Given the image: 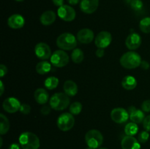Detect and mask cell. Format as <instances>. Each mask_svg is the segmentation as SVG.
I'll return each instance as SVG.
<instances>
[{
	"instance_id": "7c38bea8",
	"label": "cell",
	"mask_w": 150,
	"mask_h": 149,
	"mask_svg": "<svg viewBox=\"0 0 150 149\" xmlns=\"http://www.w3.org/2000/svg\"><path fill=\"white\" fill-rule=\"evenodd\" d=\"M21 106V105L20 101L16 97L7 98L4 99L2 103L3 109L9 113H14L18 110H20Z\"/></svg>"
},
{
	"instance_id": "f1b7e54d",
	"label": "cell",
	"mask_w": 150,
	"mask_h": 149,
	"mask_svg": "<svg viewBox=\"0 0 150 149\" xmlns=\"http://www.w3.org/2000/svg\"><path fill=\"white\" fill-rule=\"evenodd\" d=\"M82 108H83V106H82V104L81 102H74L70 105L69 110H70V112L72 115H76L81 113Z\"/></svg>"
},
{
	"instance_id": "9c48e42d",
	"label": "cell",
	"mask_w": 150,
	"mask_h": 149,
	"mask_svg": "<svg viewBox=\"0 0 150 149\" xmlns=\"http://www.w3.org/2000/svg\"><path fill=\"white\" fill-rule=\"evenodd\" d=\"M130 118L128 111L122 108H116L111 110V118L114 122L117 124L125 123Z\"/></svg>"
},
{
	"instance_id": "5b68a950",
	"label": "cell",
	"mask_w": 150,
	"mask_h": 149,
	"mask_svg": "<svg viewBox=\"0 0 150 149\" xmlns=\"http://www.w3.org/2000/svg\"><path fill=\"white\" fill-rule=\"evenodd\" d=\"M85 141L88 147L92 149H97L103 143V136L102 133L97 129H91L85 135Z\"/></svg>"
},
{
	"instance_id": "484cf974",
	"label": "cell",
	"mask_w": 150,
	"mask_h": 149,
	"mask_svg": "<svg viewBox=\"0 0 150 149\" xmlns=\"http://www.w3.org/2000/svg\"><path fill=\"white\" fill-rule=\"evenodd\" d=\"M59 83V80L57 77L51 76L45 79L44 82V86L48 90H53L58 86Z\"/></svg>"
},
{
	"instance_id": "4dcf8cb0",
	"label": "cell",
	"mask_w": 150,
	"mask_h": 149,
	"mask_svg": "<svg viewBox=\"0 0 150 149\" xmlns=\"http://www.w3.org/2000/svg\"><path fill=\"white\" fill-rule=\"evenodd\" d=\"M130 4L134 10H140L143 7L142 0H130Z\"/></svg>"
},
{
	"instance_id": "ffe728a7",
	"label": "cell",
	"mask_w": 150,
	"mask_h": 149,
	"mask_svg": "<svg viewBox=\"0 0 150 149\" xmlns=\"http://www.w3.org/2000/svg\"><path fill=\"white\" fill-rule=\"evenodd\" d=\"M56 18H57V15L54 11L47 10L40 15V21L44 26H49L54 23V21L56 20Z\"/></svg>"
},
{
	"instance_id": "8992f818",
	"label": "cell",
	"mask_w": 150,
	"mask_h": 149,
	"mask_svg": "<svg viewBox=\"0 0 150 149\" xmlns=\"http://www.w3.org/2000/svg\"><path fill=\"white\" fill-rule=\"evenodd\" d=\"M57 124L58 128L62 131H69L74 127V116L70 112H64V113L61 114L57 118Z\"/></svg>"
},
{
	"instance_id": "d4e9b609",
	"label": "cell",
	"mask_w": 150,
	"mask_h": 149,
	"mask_svg": "<svg viewBox=\"0 0 150 149\" xmlns=\"http://www.w3.org/2000/svg\"><path fill=\"white\" fill-rule=\"evenodd\" d=\"M84 58V54L80 48H75L71 53V59L75 64H80Z\"/></svg>"
},
{
	"instance_id": "4316f807",
	"label": "cell",
	"mask_w": 150,
	"mask_h": 149,
	"mask_svg": "<svg viewBox=\"0 0 150 149\" xmlns=\"http://www.w3.org/2000/svg\"><path fill=\"white\" fill-rule=\"evenodd\" d=\"M139 131V127L137 124L133 122H130L125 127V133L127 136H134Z\"/></svg>"
},
{
	"instance_id": "9a60e30c",
	"label": "cell",
	"mask_w": 150,
	"mask_h": 149,
	"mask_svg": "<svg viewBox=\"0 0 150 149\" xmlns=\"http://www.w3.org/2000/svg\"><path fill=\"white\" fill-rule=\"evenodd\" d=\"M94 32L88 28L81 29L77 34V39L83 44H89L92 42L94 39Z\"/></svg>"
},
{
	"instance_id": "44dd1931",
	"label": "cell",
	"mask_w": 150,
	"mask_h": 149,
	"mask_svg": "<svg viewBox=\"0 0 150 149\" xmlns=\"http://www.w3.org/2000/svg\"><path fill=\"white\" fill-rule=\"evenodd\" d=\"M64 93L69 96H74L78 93V86L73 80H67L63 86Z\"/></svg>"
},
{
	"instance_id": "4fadbf2b",
	"label": "cell",
	"mask_w": 150,
	"mask_h": 149,
	"mask_svg": "<svg viewBox=\"0 0 150 149\" xmlns=\"http://www.w3.org/2000/svg\"><path fill=\"white\" fill-rule=\"evenodd\" d=\"M142 45V37L138 33L130 34L125 39V45L129 50H136Z\"/></svg>"
},
{
	"instance_id": "8d00e7d4",
	"label": "cell",
	"mask_w": 150,
	"mask_h": 149,
	"mask_svg": "<svg viewBox=\"0 0 150 149\" xmlns=\"http://www.w3.org/2000/svg\"><path fill=\"white\" fill-rule=\"evenodd\" d=\"M105 55V51L103 48H98L96 51V56L98 58H102Z\"/></svg>"
},
{
	"instance_id": "7402d4cb",
	"label": "cell",
	"mask_w": 150,
	"mask_h": 149,
	"mask_svg": "<svg viewBox=\"0 0 150 149\" xmlns=\"http://www.w3.org/2000/svg\"><path fill=\"white\" fill-rule=\"evenodd\" d=\"M122 86L126 90H133L137 86V80L133 76L127 75L122 80Z\"/></svg>"
},
{
	"instance_id": "f35d334b",
	"label": "cell",
	"mask_w": 150,
	"mask_h": 149,
	"mask_svg": "<svg viewBox=\"0 0 150 149\" xmlns=\"http://www.w3.org/2000/svg\"><path fill=\"white\" fill-rule=\"evenodd\" d=\"M52 1L56 6L59 7L64 5V0H52Z\"/></svg>"
},
{
	"instance_id": "e575fe53",
	"label": "cell",
	"mask_w": 150,
	"mask_h": 149,
	"mask_svg": "<svg viewBox=\"0 0 150 149\" xmlns=\"http://www.w3.org/2000/svg\"><path fill=\"white\" fill-rule=\"evenodd\" d=\"M51 107L48 106V105H44L43 107H42V108L40 109V112L43 115H47L50 113L51 112Z\"/></svg>"
},
{
	"instance_id": "74e56055",
	"label": "cell",
	"mask_w": 150,
	"mask_h": 149,
	"mask_svg": "<svg viewBox=\"0 0 150 149\" xmlns=\"http://www.w3.org/2000/svg\"><path fill=\"white\" fill-rule=\"evenodd\" d=\"M150 65L149 64V62H147L146 61H142V64H141V67H142L143 70H148L149 68Z\"/></svg>"
},
{
	"instance_id": "277c9868",
	"label": "cell",
	"mask_w": 150,
	"mask_h": 149,
	"mask_svg": "<svg viewBox=\"0 0 150 149\" xmlns=\"http://www.w3.org/2000/svg\"><path fill=\"white\" fill-rule=\"evenodd\" d=\"M57 45L63 51L74 50L77 45V39L73 34L65 32L57 37Z\"/></svg>"
},
{
	"instance_id": "f6af8a7d",
	"label": "cell",
	"mask_w": 150,
	"mask_h": 149,
	"mask_svg": "<svg viewBox=\"0 0 150 149\" xmlns=\"http://www.w3.org/2000/svg\"><path fill=\"white\" fill-rule=\"evenodd\" d=\"M99 149H108V148H100Z\"/></svg>"
},
{
	"instance_id": "d590c367",
	"label": "cell",
	"mask_w": 150,
	"mask_h": 149,
	"mask_svg": "<svg viewBox=\"0 0 150 149\" xmlns=\"http://www.w3.org/2000/svg\"><path fill=\"white\" fill-rule=\"evenodd\" d=\"M7 72V68L4 64L0 65V77H3Z\"/></svg>"
},
{
	"instance_id": "30bf717a",
	"label": "cell",
	"mask_w": 150,
	"mask_h": 149,
	"mask_svg": "<svg viewBox=\"0 0 150 149\" xmlns=\"http://www.w3.org/2000/svg\"><path fill=\"white\" fill-rule=\"evenodd\" d=\"M35 53L38 58L43 61L50 58L52 55L51 48L45 42H39L35 45Z\"/></svg>"
},
{
	"instance_id": "ee69618b",
	"label": "cell",
	"mask_w": 150,
	"mask_h": 149,
	"mask_svg": "<svg viewBox=\"0 0 150 149\" xmlns=\"http://www.w3.org/2000/svg\"><path fill=\"white\" fill-rule=\"evenodd\" d=\"M15 1H19V2H21V1H24V0H15Z\"/></svg>"
},
{
	"instance_id": "603a6c76",
	"label": "cell",
	"mask_w": 150,
	"mask_h": 149,
	"mask_svg": "<svg viewBox=\"0 0 150 149\" xmlns=\"http://www.w3.org/2000/svg\"><path fill=\"white\" fill-rule=\"evenodd\" d=\"M36 71L40 74H45L48 73L51 70V64L46 61H40L37 64Z\"/></svg>"
},
{
	"instance_id": "8fae6325",
	"label": "cell",
	"mask_w": 150,
	"mask_h": 149,
	"mask_svg": "<svg viewBox=\"0 0 150 149\" xmlns=\"http://www.w3.org/2000/svg\"><path fill=\"white\" fill-rule=\"evenodd\" d=\"M112 41V36L111 33L106 31L100 32L95 39V44L98 48H106L110 45Z\"/></svg>"
},
{
	"instance_id": "7bdbcfd3",
	"label": "cell",
	"mask_w": 150,
	"mask_h": 149,
	"mask_svg": "<svg viewBox=\"0 0 150 149\" xmlns=\"http://www.w3.org/2000/svg\"><path fill=\"white\" fill-rule=\"evenodd\" d=\"M0 140H1V145H0V146H1H1H2V143H3V142H2V138H1H1H0Z\"/></svg>"
},
{
	"instance_id": "2e32d148",
	"label": "cell",
	"mask_w": 150,
	"mask_h": 149,
	"mask_svg": "<svg viewBox=\"0 0 150 149\" xmlns=\"http://www.w3.org/2000/svg\"><path fill=\"white\" fill-rule=\"evenodd\" d=\"M122 149H141V144L137 139L133 136H127L123 137L121 141Z\"/></svg>"
},
{
	"instance_id": "cb8c5ba5",
	"label": "cell",
	"mask_w": 150,
	"mask_h": 149,
	"mask_svg": "<svg viewBox=\"0 0 150 149\" xmlns=\"http://www.w3.org/2000/svg\"><path fill=\"white\" fill-rule=\"evenodd\" d=\"M10 129V121L8 118L4 115L0 114V134H5Z\"/></svg>"
},
{
	"instance_id": "60d3db41",
	"label": "cell",
	"mask_w": 150,
	"mask_h": 149,
	"mask_svg": "<svg viewBox=\"0 0 150 149\" xmlns=\"http://www.w3.org/2000/svg\"><path fill=\"white\" fill-rule=\"evenodd\" d=\"M79 1H80V0H67V2H68L70 5H76Z\"/></svg>"
},
{
	"instance_id": "bcb514c9",
	"label": "cell",
	"mask_w": 150,
	"mask_h": 149,
	"mask_svg": "<svg viewBox=\"0 0 150 149\" xmlns=\"http://www.w3.org/2000/svg\"><path fill=\"white\" fill-rule=\"evenodd\" d=\"M86 149H92V148H89V147H88L87 148H86Z\"/></svg>"
},
{
	"instance_id": "83f0119b",
	"label": "cell",
	"mask_w": 150,
	"mask_h": 149,
	"mask_svg": "<svg viewBox=\"0 0 150 149\" xmlns=\"http://www.w3.org/2000/svg\"><path fill=\"white\" fill-rule=\"evenodd\" d=\"M139 29L143 33H150V17H146L142 19L139 23Z\"/></svg>"
},
{
	"instance_id": "6da1fadb",
	"label": "cell",
	"mask_w": 150,
	"mask_h": 149,
	"mask_svg": "<svg viewBox=\"0 0 150 149\" xmlns=\"http://www.w3.org/2000/svg\"><path fill=\"white\" fill-rule=\"evenodd\" d=\"M122 67L127 70H132L139 67L142 64V57L135 51H128L123 54L120 58Z\"/></svg>"
},
{
	"instance_id": "3957f363",
	"label": "cell",
	"mask_w": 150,
	"mask_h": 149,
	"mask_svg": "<svg viewBox=\"0 0 150 149\" xmlns=\"http://www.w3.org/2000/svg\"><path fill=\"white\" fill-rule=\"evenodd\" d=\"M70 98L68 95L63 92L56 93L51 97L49 101L50 106L55 110H63L70 105Z\"/></svg>"
},
{
	"instance_id": "7a4b0ae2",
	"label": "cell",
	"mask_w": 150,
	"mask_h": 149,
	"mask_svg": "<svg viewBox=\"0 0 150 149\" xmlns=\"http://www.w3.org/2000/svg\"><path fill=\"white\" fill-rule=\"evenodd\" d=\"M19 144L23 149H38L40 148V140L34 133L25 131L19 136Z\"/></svg>"
},
{
	"instance_id": "ab89813d",
	"label": "cell",
	"mask_w": 150,
	"mask_h": 149,
	"mask_svg": "<svg viewBox=\"0 0 150 149\" xmlns=\"http://www.w3.org/2000/svg\"><path fill=\"white\" fill-rule=\"evenodd\" d=\"M9 149H20V145L17 143H13L10 145Z\"/></svg>"
},
{
	"instance_id": "836d02e7",
	"label": "cell",
	"mask_w": 150,
	"mask_h": 149,
	"mask_svg": "<svg viewBox=\"0 0 150 149\" xmlns=\"http://www.w3.org/2000/svg\"><path fill=\"white\" fill-rule=\"evenodd\" d=\"M143 127L146 131H150V115L145 117V118L144 119Z\"/></svg>"
},
{
	"instance_id": "b9f144b4",
	"label": "cell",
	"mask_w": 150,
	"mask_h": 149,
	"mask_svg": "<svg viewBox=\"0 0 150 149\" xmlns=\"http://www.w3.org/2000/svg\"><path fill=\"white\" fill-rule=\"evenodd\" d=\"M0 89H1V91H0V95H2L3 93H4V84H3V82L0 81Z\"/></svg>"
},
{
	"instance_id": "d6986e66",
	"label": "cell",
	"mask_w": 150,
	"mask_h": 149,
	"mask_svg": "<svg viewBox=\"0 0 150 149\" xmlns=\"http://www.w3.org/2000/svg\"><path fill=\"white\" fill-rule=\"evenodd\" d=\"M34 97H35V101L38 104H40V105H45L48 101L49 95H48V93L45 89L40 88V89H38L35 91Z\"/></svg>"
},
{
	"instance_id": "e0dca14e",
	"label": "cell",
	"mask_w": 150,
	"mask_h": 149,
	"mask_svg": "<svg viewBox=\"0 0 150 149\" xmlns=\"http://www.w3.org/2000/svg\"><path fill=\"white\" fill-rule=\"evenodd\" d=\"M7 24L13 29H21L25 24V19L21 15H12L7 20Z\"/></svg>"
},
{
	"instance_id": "ba28073f",
	"label": "cell",
	"mask_w": 150,
	"mask_h": 149,
	"mask_svg": "<svg viewBox=\"0 0 150 149\" xmlns=\"http://www.w3.org/2000/svg\"><path fill=\"white\" fill-rule=\"evenodd\" d=\"M57 14L62 20L66 22L73 21L76 16V10L70 5L64 4L57 10Z\"/></svg>"
},
{
	"instance_id": "d6a6232c",
	"label": "cell",
	"mask_w": 150,
	"mask_h": 149,
	"mask_svg": "<svg viewBox=\"0 0 150 149\" xmlns=\"http://www.w3.org/2000/svg\"><path fill=\"white\" fill-rule=\"evenodd\" d=\"M142 110L145 112H150V100H145L142 104Z\"/></svg>"
},
{
	"instance_id": "5bb4252c",
	"label": "cell",
	"mask_w": 150,
	"mask_h": 149,
	"mask_svg": "<svg viewBox=\"0 0 150 149\" xmlns=\"http://www.w3.org/2000/svg\"><path fill=\"white\" fill-rule=\"evenodd\" d=\"M98 6L99 0H81L80 2L81 10L86 14H92L95 13Z\"/></svg>"
},
{
	"instance_id": "ac0fdd59",
	"label": "cell",
	"mask_w": 150,
	"mask_h": 149,
	"mask_svg": "<svg viewBox=\"0 0 150 149\" xmlns=\"http://www.w3.org/2000/svg\"><path fill=\"white\" fill-rule=\"evenodd\" d=\"M128 112L130 114V119L132 122L136 124L143 123L144 119L145 118L144 112L142 110L136 109L135 107H130L128 108Z\"/></svg>"
},
{
	"instance_id": "f546056e",
	"label": "cell",
	"mask_w": 150,
	"mask_h": 149,
	"mask_svg": "<svg viewBox=\"0 0 150 149\" xmlns=\"http://www.w3.org/2000/svg\"><path fill=\"white\" fill-rule=\"evenodd\" d=\"M149 138V134L147 131H141L138 136V140L140 143H145L148 141Z\"/></svg>"
},
{
	"instance_id": "1f68e13d",
	"label": "cell",
	"mask_w": 150,
	"mask_h": 149,
	"mask_svg": "<svg viewBox=\"0 0 150 149\" xmlns=\"http://www.w3.org/2000/svg\"><path fill=\"white\" fill-rule=\"evenodd\" d=\"M20 111L21 113L24 114V115H28L31 111V107L27 104H23L21 106Z\"/></svg>"
},
{
	"instance_id": "52a82bcc",
	"label": "cell",
	"mask_w": 150,
	"mask_h": 149,
	"mask_svg": "<svg viewBox=\"0 0 150 149\" xmlns=\"http://www.w3.org/2000/svg\"><path fill=\"white\" fill-rule=\"evenodd\" d=\"M51 63L56 67H64L67 65L70 61L68 54L63 50H58L53 53L51 58Z\"/></svg>"
}]
</instances>
